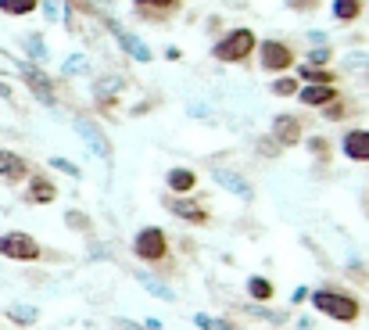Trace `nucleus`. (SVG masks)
Listing matches in <instances>:
<instances>
[{"instance_id":"nucleus-12","label":"nucleus","mask_w":369,"mask_h":330,"mask_svg":"<svg viewBox=\"0 0 369 330\" xmlns=\"http://www.w3.org/2000/svg\"><path fill=\"white\" fill-rule=\"evenodd\" d=\"M58 198V187L47 180V176H33L25 187V201L29 205H51V201Z\"/></svg>"},{"instance_id":"nucleus-10","label":"nucleus","mask_w":369,"mask_h":330,"mask_svg":"<svg viewBox=\"0 0 369 330\" xmlns=\"http://www.w3.org/2000/svg\"><path fill=\"white\" fill-rule=\"evenodd\" d=\"M341 151L351 162H369V130H351L341 140Z\"/></svg>"},{"instance_id":"nucleus-16","label":"nucleus","mask_w":369,"mask_h":330,"mask_svg":"<svg viewBox=\"0 0 369 330\" xmlns=\"http://www.w3.org/2000/svg\"><path fill=\"white\" fill-rule=\"evenodd\" d=\"M215 180H219L222 187H226V191H233V194H240V198H251V187H248L244 180H240L237 172H230V169H219V172H215Z\"/></svg>"},{"instance_id":"nucleus-17","label":"nucleus","mask_w":369,"mask_h":330,"mask_svg":"<svg viewBox=\"0 0 369 330\" xmlns=\"http://www.w3.org/2000/svg\"><path fill=\"white\" fill-rule=\"evenodd\" d=\"M248 294L254 298V302H269V298L276 294V287H272V280H265V276H251L248 280Z\"/></svg>"},{"instance_id":"nucleus-21","label":"nucleus","mask_w":369,"mask_h":330,"mask_svg":"<svg viewBox=\"0 0 369 330\" xmlns=\"http://www.w3.org/2000/svg\"><path fill=\"white\" fill-rule=\"evenodd\" d=\"M272 93H280V97H294V93H298V80L280 75V80H272Z\"/></svg>"},{"instance_id":"nucleus-2","label":"nucleus","mask_w":369,"mask_h":330,"mask_svg":"<svg viewBox=\"0 0 369 330\" xmlns=\"http://www.w3.org/2000/svg\"><path fill=\"white\" fill-rule=\"evenodd\" d=\"M254 47H259V36H254L251 29H230V33L212 47V58L237 65V61H248V58H251Z\"/></svg>"},{"instance_id":"nucleus-5","label":"nucleus","mask_w":369,"mask_h":330,"mask_svg":"<svg viewBox=\"0 0 369 330\" xmlns=\"http://www.w3.org/2000/svg\"><path fill=\"white\" fill-rule=\"evenodd\" d=\"M259 58H262V69L265 72H287V69L294 65V51L287 43H280V40H265L259 47Z\"/></svg>"},{"instance_id":"nucleus-26","label":"nucleus","mask_w":369,"mask_h":330,"mask_svg":"<svg viewBox=\"0 0 369 330\" xmlns=\"http://www.w3.org/2000/svg\"><path fill=\"white\" fill-rule=\"evenodd\" d=\"M326 119H344V108L341 104H326Z\"/></svg>"},{"instance_id":"nucleus-23","label":"nucleus","mask_w":369,"mask_h":330,"mask_svg":"<svg viewBox=\"0 0 369 330\" xmlns=\"http://www.w3.org/2000/svg\"><path fill=\"white\" fill-rule=\"evenodd\" d=\"M133 4H140V8H176V0H133Z\"/></svg>"},{"instance_id":"nucleus-24","label":"nucleus","mask_w":369,"mask_h":330,"mask_svg":"<svg viewBox=\"0 0 369 330\" xmlns=\"http://www.w3.org/2000/svg\"><path fill=\"white\" fill-rule=\"evenodd\" d=\"M319 4V0H287V8H291V11H312Z\"/></svg>"},{"instance_id":"nucleus-27","label":"nucleus","mask_w":369,"mask_h":330,"mask_svg":"<svg viewBox=\"0 0 369 330\" xmlns=\"http://www.w3.org/2000/svg\"><path fill=\"white\" fill-rule=\"evenodd\" d=\"M54 165H58V169H65V172H72V176H79V169H75V165H69L65 158H54Z\"/></svg>"},{"instance_id":"nucleus-4","label":"nucleus","mask_w":369,"mask_h":330,"mask_svg":"<svg viewBox=\"0 0 369 330\" xmlns=\"http://www.w3.org/2000/svg\"><path fill=\"white\" fill-rule=\"evenodd\" d=\"M133 255L140 262H162L169 255V237H165V230L162 226H143L136 237H133Z\"/></svg>"},{"instance_id":"nucleus-15","label":"nucleus","mask_w":369,"mask_h":330,"mask_svg":"<svg viewBox=\"0 0 369 330\" xmlns=\"http://www.w3.org/2000/svg\"><path fill=\"white\" fill-rule=\"evenodd\" d=\"M366 8V0H333V19L337 22H355Z\"/></svg>"},{"instance_id":"nucleus-1","label":"nucleus","mask_w":369,"mask_h":330,"mask_svg":"<svg viewBox=\"0 0 369 330\" xmlns=\"http://www.w3.org/2000/svg\"><path fill=\"white\" fill-rule=\"evenodd\" d=\"M312 305L323 312V316H330V320H337V323H355L359 320V312H362V305H359V298H351V294H344V291H316L312 294Z\"/></svg>"},{"instance_id":"nucleus-22","label":"nucleus","mask_w":369,"mask_h":330,"mask_svg":"<svg viewBox=\"0 0 369 330\" xmlns=\"http://www.w3.org/2000/svg\"><path fill=\"white\" fill-rule=\"evenodd\" d=\"M8 316H11L14 323H33V320H36V309H29V305H11Z\"/></svg>"},{"instance_id":"nucleus-13","label":"nucleus","mask_w":369,"mask_h":330,"mask_svg":"<svg viewBox=\"0 0 369 330\" xmlns=\"http://www.w3.org/2000/svg\"><path fill=\"white\" fill-rule=\"evenodd\" d=\"M165 183H169V191H172V194H190V191L198 187V172H194V169L176 165V169H169Z\"/></svg>"},{"instance_id":"nucleus-7","label":"nucleus","mask_w":369,"mask_h":330,"mask_svg":"<svg viewBox=\"0 0 369 330\" xmlns=\"http://www.w3.org/2000/svg\"><path fill=\"white\" fill-rule=\"evenodd\" d=\"M301 119L298 115H291V112H283V115H276L272 119V137H276V144H283V148H294V144H301Z\"/></svg>"},{"instance_id":"nucleus-14","label":"nucleus","mask_w":369,"mask_h":330,"mask_svg":"<svg viewBox=\"0 0 369 330\" xmlns=\"http://www.w3.org/2000/svg\"><path fill=\"white\" fill-rule=\"evenodd\" d=\"M75 130H79V133H83V137L90 140V148L97 151L101 158H108V154H111V144H108V137H104V133L97 130V126L90 122V119H75Z\"/></svg>"},{"instance_id":"nucleus-18","label":"nucleus","mask_w":369,"mask_h":330,"mask_svg":"<svg viewBox=\"0 0 369 330\" xmlns=\"http://www.w3.org/2000/svg\"><path fill=\"white\" fill-rule=\"evenodd\" d=\"M115 36L122 40V47H126V51H130L136 61H151V51H147V47H143L136 36H130V33H122V29H115Z\"/></svg>"},{"instance_id":"nucleus-9","label":"nucleus","mask_w":369,"mask_h":330,"mask_svg":"<svg viewBox=\"0 0 369 330\" xmlns=\"http://www.w3.org/2000/svg\"><path fill=\"white\" fill-rule=\"evenodd\" d=\"M0 180H4V183H22V180H29V162L19 158L14 151L0 148Z\"/></svg>"},{"instance_id":"nucleus-20","label":"nucleus","mask_w":369,"mask_h":330,"mask_svg":"<svg viewBox=\"0 0 369 330\" xmlns=\"http://www.w3.org/2000/svg\"><path fill=\"white\" fill-rule=\"evenodd\" d=\"M301 80H305V83H333V72H326V69H312V65H305V69H301Z\"/></svg>"},{"instance_id":"nucleus-25","label":"nucleus","mask_w":369,"mask_h":330,"mask_svg":"<svg viewBox=\"0 0 369 330\" xmlns=\"http://www.w3.org/2000/svg\"><path fill=\"white\" fill-rule=\"evenodd\" d=\"M65 223H69V226H83V230L90 226V223H86V215H79V212H69V219H65Z\"/></svg>"},{"instance_id":"nucleus-19","label":"nucleus","mask_w":369,"mask_h":330,"mask_svg":"<svg viewBox=\"0 0 369 330\" xmlns=\"http://www.w3.org/2000/svg\"><path fill=\"white\" fill-rule=\"evenodd\" d=\"M36 8H40V0H0L4 14H33Z\"/></svg>"},{"instance_id":"nucleus-28","label":"nucleus","mask_w":369,"mask_h":330,"mask_svg":"<svg viewBox=\"0 0 369 330\" xmlns=\"http://www.w3.org/2000/svg\"><path fill=\"white\" fill-rule=\"evenodd\" d=\"M312 61H316V65H323V61H330V51H316Z\"/></svg>"},{"instance_id":"nucleus-11","label":"nucleus","mask_w":369,"mask_h":330,"mask_svg":"<svg viewBox=\"0 0 369 330\" xmlns=\"http://www.w3.org/2000/svg\"><path fill=\"white\" fill-rule=\"evenodd\" d=\"M22 75H25L29 90H33V93H36V97H40L43 104H54V83L47 80V75H43L36 65H22Z\"/></svg>"},{"instance_id":"nucleus-6","label":"nucleus","mask_w":369,"mask_h":330,"mask_svg":"<svg viewBox=\"0 0 369 330\" xmlns=\"http://www.w3.org/2000/svg\"><path fill=\"white\" fill-rule=\"evenodd\" d=\"M337 97H341V93H337L333 83H305V86H298V101L309 104V108H326Z\"/></svg>"},{"instance_id":"nucleus-3","label":"nucleus","mask_w":369,"mask_h":330,"mask_svg":"<svg viewBox=\"0 0 369 330\" xmlns=\"http://www.w3.org/2000/svg\"><path fill=\"white\" fill-rule=\"evenodd\" d=\"M0 255L11 262H36V259H43V248L36 237H29L22 230H11V233H0Z\"/></svg>"},{"instance_id":"nucleus-8","label":"nucleus","mask_w":369,"mask_h":330,"mask_svg":"<svg viewBox=\"0 0 369 330\" xmlns=\"http://www.w3.org/2000/svg\"><path fill=\"white\" fill-rule=\"evenodd\" d=\"M165 209L172 212V215H180V219H190V223H208V212L198 205V201H190V198H183V194H169L165 198Z\"/></svg>"}]
</instances>
